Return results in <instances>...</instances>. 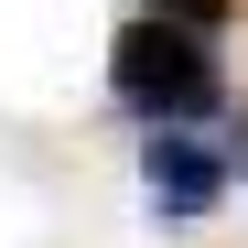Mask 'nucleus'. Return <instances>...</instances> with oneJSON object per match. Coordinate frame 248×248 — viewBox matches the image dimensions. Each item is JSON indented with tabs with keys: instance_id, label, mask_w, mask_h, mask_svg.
Returning a JSON list of instances; mask_svg holds the SVG:
<instances>
[{
	"instance_id": "obj_1",
	"label": "nucleus",
	"mask_w": 248,
	"mask_h": 248,
	"mask_svg": "<svg viewBox=\"0 0 248 248\" xmlns=\"http://www.w3.org/2000/svg\"><path fill=\"white\" fill-rule=\"evenodd\" d=\"M108 97L130 108V119H151V130H194V119L227 108V65H216L205 32L130 11V22L108 32Z\"/></svg>"
},
{
	"instance_id": "obj_2",
	"label": "nucleus",
	"mask_w": 248,
	"mask_h": 248,
	"mask_svg": "<svg viewBox=\"0 0 248 248\" xmlns=\"http://www.w3.org/2000/svg\"><path fill=\"white\" fill-rule=\"evenodd\" d=\"M237 162L216 140H194V130H151L140 140V194L162 205V216H216V194H227Z\"/></svg>"
},
{
	"instance_id": "obj_3",
	"label": "nucleus",
	"mask_w": 248,
	"mask_h": 248,
	"mask_svg": "<svg viewBox=\"0 0 248 248\" xmlns=\"http://www.w3.org/2000/svg\"><path fill=\"white\" fill-rule=\"evenodd\" d=\"M237 0H151V22H184V32H216Z\"/></svg>"
},
{
	"instance_id": "obj_4",
	"label": "nucleus",
	"mask_w": 248,
	"mask_h": 248,
	"mask_svg": "<svg viewBox=\"0 0 248 248\" xmlns=\"http://www.w3.org/2000/svg\"><path fill=\"white\" fill-rule=\"evenodd\" d=\"M227 162H248V119H237V140H227Z\"/></svg>"
}]
</instances>
